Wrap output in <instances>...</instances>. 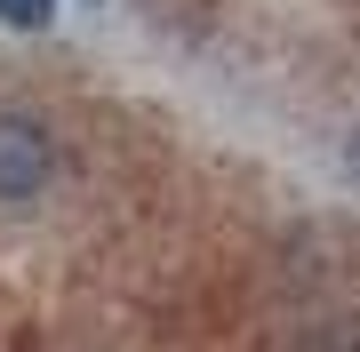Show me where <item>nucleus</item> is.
Masks as SVG:
<instances>
[{
  "mask_svg": "<svg viewBox=\"0 0 360 352\" xmlns=\"http://www.w3.org/2000/svg\"><path fill=\"white\" fill-rule=\"evenodd\" d=\"M56 176V136L25 112H0V200H32Z\"/></svg>",
  "mask_w": 360,
  "mask_h": 352,
  "instance_id": "1",
  "label": "nucleus"
},
{
  "mask_svg": "<svg viewBox=\"0 0 360 352\" xmlns=\"http://www.w3.org/2000/svg\"><path fill=\"white\" fill-rule=\"evenodd\" d=\"M49 16H56V0H0V25H16V32H49Z\"/></svg>",
  "mask_w": 360,
  "mask_h": 352,
  "instance_id": "2",
  "label": "nucleus"
},
{
  "mask_svg": "<svg viewBox=\"0 0 360 352\" xmlns=\"http://www.w3.org/2000/svg\"><path fill=\"white\" fill-rule=\"evenodd\" d=\"M345 160H352V176H360V129H352V144H345Z\"/></svg>",
  "mask_w": 360,
  "mask_h": 352,
  "instance_id": "3",
  "label": "nucleus"
}]
</instances>
